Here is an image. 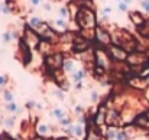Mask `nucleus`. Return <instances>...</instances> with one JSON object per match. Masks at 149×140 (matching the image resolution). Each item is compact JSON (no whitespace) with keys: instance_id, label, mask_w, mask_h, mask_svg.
<instances>
[{"instance_id":"f257e3e1","label":"nucleus","mask_w":149,"mask_h":140,"mask_svg":"<svg viewBox=\"0 0 149 140\" xmlns=\"http://www.w3.org/2000/svg\"><path fill=\"white\" fill-rule=\"evenodd\" d=\"M74 22H75L78 30H81V29H96L97 25H99L96 10L86 9V7H80Z\"/></svg>"},{"instance_id":"f03ea898","label":"nucleus","mask_w":149,"mask_h":140,"mask_svg":"<svg viewBox=\"0 0 149 140\" xmlns=\"http://www.w3.org/2000/svg\"><path fill=\"white\" fill-rule=\"evenodd\" d=\"M65 58H67V53H64L61 51L52 52L49 55L44 56V68H45L47 74L51 75V78H52V74L55 71H61L62 69V65H64Z\"/></svg>"},{"instance_id":"7ed1b4c3","label":"nucleus","mask_w":149,"mask_h":140,"mask_svg":"<svg viewBox=\"0 0 149 140\" xmlns=\"http://www.w3.org/2000/svg\"><path fill=\"white\" fill-rule=\"evenodd\" d=\"M16 58H17V61H19L23 67H29L31 62H32V58H33V55H32V48L23 41L22 36H20V39L17 41Z\"/></svg>"},{"instance_id":"20e7f679","label":"nucleus","mask_w":149,"mask_h":140,"mask_svg":"<svg viewBox=\"0 0 149 140\" xmlns=\"http://www.w3.org/2000/svg\"><path fill=\"white\" fill-rule=\"evenodd\" d=\"M94 56H96V59H94V64L96 65L104 68L106 71H111L114 61L111 59L107 48H101V46L94 48Z\"/></svg>"},{"instance_id":"39448f33","label":"nucleus","mask_w":149,"mask_h":140,"mask_svg":"<svg viewBox=\"0 0 149 140\" xmlns=\"http://www.w3.org/2000/svg\"><path fill=\"white\" fill-rule=\"evenodd\" d=\"M22 38H23V41L32 48V49H38L39 45H41V41H42L41 36H39V33H38L35 29H32L28 23H25V26H23Z\"/></svg>"},{"instance_id":"423d86ee","label":"nucleus","mask_w":149,"mask_h":140,"mask_svg":"<svg viewBox=\"0 0 149 140\" xmlns=\"http://www.w3.org/2000/svg\"><path fill=\"white\" fill-rule=\"evenodd\" d=\"M96 42L101 48H109L113 45V39H111V32L107 26L104 25H97L96 28Z\"/></svg>"},{"instance_id":"0eeeda50","label":"nucleus","mask_w":149,"mask_h":140,"mask_svg":"<svg viewBox=\"0 0 149 140\" xmlns=\"http://www.w3.org/2000/svg\"><path fill=\"white\" fill-rule=\"evenodd\" d=\"M106 126L107 127H122V126H125L122 111L117 110L116 107H109L107 114H106Z\"/></svg>"},{"instance_id":"6e6552de","label":"nucleus","mask_w":149,"mask_h":140,"mask_svg":"<svg viewBox=\"0 0 149 140\" xmlns=\"http://www.w3.org/2000/svg\"><path fill=\"white\" fill-rule=\"evenodd\" d=\"M90 48H91V42L87 41V39H84L83 36H80L78 32H77L75 41H74V44H72V46H71V53L78 56V55L84 53L86 51H88Z\"/></svg>"},{"instance_id":"1a4fd4ad","label":"nucleus","mask_w":149,"mask_h":140,"mask_svg":"<svg viewBox=\"0 0 149 140\" xmlns=\"http://www.w3.org/2000/svg\"><path fill=\"white\" fill-rule=\"evenodd\" d=\"M149 61V55H146L145 52H132L127 56L126 64L130 67H139V65H146Z\"/></svg>"},{"instance_id":"9d476101","label":"nucleus","mask_w":149,"mask_h":140,"mask_svg":"<svg viewBox=\"0 0 149 140\" xmlns=\"http://www.w3.org/2000/svg\"><path fill=\"white\" fill-rule=\"evenodd\" d=\"M107 51H109V53H110L113 61H116V62H126L127 61L129 52L125 51L123 48L117 46V45H110L107 48Z\"/></svg>"},{"instance_id":"9b49d317","label":"nucleus","mask_w":149,"mask_h":140,"mask_svg":"<svg viewBox=\"0 0 149 140\" xmlns=\"http://www.w3.org/2000/svg\"><path fill=\"white\" fill-rule=\"evenodd\" d=\"M51 26L61 35V33H64V32H67V30H70V23H68V20L65 19V17H58V19H55L52 23H51Z\"/></svg>"},{"instance_id":"f8f14e48","label":"nucleus","mask_w":149,"mask_h":140,"mask_svg":"<svg viewBox=\"0 0 149 140\" xmlns=\"http://www.w3.org/2000/svg\"><path fill=\"white\" fill-rule=\"evenodd\" d=\"M129 19L132 20V23L139 29V28H142L145 23H146V19H145V16L142 15V12H139V10H133V12H129Z\"/></svg>"},{"instance_id":"ddd939ff","label":"nucleus","mask_w":149,"mask_h":140,"mask_svg":"<svg viewBox=\"0 0 149 140\" xmlns=\"http://www.w3.org/2000/svg\"><path fill=\"white\" fill-rule=\"evenodd\" d=\"M87 74H88V69H87V68L77 69V71H74V72L70 75V81H71L74 85H75V84H80V82H83V81L86 80Z\"/></svg>"},{"instance_id":"4468645a","label":"nucleus","mask_w":149,"mask_h":140,"mask_svg":"<svg viewBox=\"0 0 149 140\" xmlns=\"http://www.w3.org/2000/svg\"><path fill=\"white\" fill-rule=\"evenodd\" d=\"M133 126H136L138 129H149V116L148 113L139 114L135 117L133 120Z\"/></svg>"},{"instance_id":"2eb2a0df","label":"nucleus","mask_w":149,"mask_h":140,"mask_svg":"<svg viewBox=\"0 0 149 140\" xmlns=\"http://www.w3.org/2000/svg\"><path fill=\"white\" fill-rule=\"evenodd\" d=\"M51 130H52V127H51L49 124H45V123H36V124H35L36 136H39V137H42V139H45V137L49 136Z\"/></svg>"},{"instance_id":"dca6fc26","label":"nucleus","mask_w":149,"mask_h":140,"mask_svg":"<svg viewBox=\"0 0 149 140\" xmlns=\"http://www.w3.org/2000/svg\"><path fill=\"white\" fill-rule=\"evenodd\" d=\"M28 25L32 28V29H35V30H39L44 25H45V20L42 19V17H39V16H31L29 19H28Z\"/></svg>"},{"instance_id":"f3484780","label":"nucleus","mask_w":149,"mask_h":140,"mask_svg":"<svg viewBox=\"0 0 149 140\" xmlns=\"http://www.w3.org/2000/svg\"><path fill=\"white\" fill-rule=\"evenodd\" d=\"M62 71H64L67 75H71L74 71H77V69H75V62H74V59H71L70 56H67L65 61H64V65H62Z\"/></svg>"},{"instance_id":"a211bd4d","label":"nucleus","mask_w":149,"mask_h":140,"mask_svg":"<svg viewBox=\"0 0 149 140\" xmlns=\"http://www.w3.org/2000/svg\"><path fill=\"white\" fill-rule=\"evenodd\" d=\"M80 36H83L84 39L90 41V42H94L96 41V29H81V30H77Z\"/></svg>"},{"instance_id":"6ab92c4d","label":"nucleus","mask_w":149,"mask_h":140,"mask_svg":"<svg viewBox=\"0 0 149 140\" xmlns=\"http://www.w3.org/2000/svg\"><path fill=\"white\" fill-rule=\"evenodd\" d=\"M58 121L61 120V119H64V117H67V114H65V110L64 108H61V107H55L54 110H52V113H51Z\"/></svg>"},{"instance_id":"aec40b11","label":"nucleus","mask_w":149,"mask_h":140,"mask_svg":"<svg viewBox=\"0 0 149 140\" xmlns=\"http://www.w3.org/2000/svg\"><path fill=\"white\" fill-rule=\"evenodd\" d=\"M6 110L9 111V113H12V114H17V113H20V108H19V105L13 101V103H7L6 104Z\"/></svg>"},{"instance_id":"412c9836","label":"nucleus","mask_w":149,"mask_h":140,"mask_svg":"<svg viewBox=\"0 0 149 140\" xmlns=\"http://www.w3.org/2000/svg\"><path fill=\"white\" fill-rule=\"evenodd\" d=\"M3 101L7 104V103H13L15 101V97H13V94L10 90H7V88H4L3 90Z\"/></svg>"},{"instance_id":"4be33fe9","label":"nucleus","mask_w":149,"mask_h":140,"mask_svg":"<svg viewBox=\"0 0 149 140\" xmlns=\"http://www.w3.org/2000/svg\"><path fill=\"white\" fill-rule=\"evenodd\" d=\"M58 15H59V17H65V19L71 17V16H70V9H68V6H59Z\"/></svg>"},{"instance_id":"5701e85b","label":"nucleus","mask_w":149,"mask_h":140,"mask_svg":"<svg viewBox=\"0 0 149 140\" xmlns=\"http://www.w3.org/2000/svg\"><path fill=\"white\" fill-rule=\"evenodd\" d=\"M1 39H3L4 44H10V42H13L15 39H13V33H12V30H6V32H3Z\"/></svg>"},{"instance_id":"b1692460","label":"nucleus","mask_w":149,"mask_h":140,"mask_svg":"<svg viewBox=\"0 0 149 140\" xmlns=\"http://www.w3.org/2000/svg\"><path fill=\"white\" fill-rule=\"evenodd\" d=\"M117 10L120 13H127L129 12V4L126 1H120V3H117Z\"/></svg>"},{"instance_id":"393cba45","label":"nucleus","mask_w":149,"mask_h":140,"mask_svg":"<svg viewBox=\"0 0 149 140\" xmlns=\"http://www.w3.org/2000/svg\"><path fill=\"white\" fill-rule=\"evenodd\" d=\"M4 126L7 127V129H12V127H15V116H12V117H7V119H4Z\"/></svg>"},{"instance_id":"a878e982","label":"nucleus","mask_w":149,"mask_h":140,"mask_svg":"<svg viewBox=\"0 0 149 140\" xmlns=\"http://www.w3.org/2000/svg\"><path fill=\"white\" fill-rule=\"evenodd\" d=\"M70 124H72V121H71L70 117H64V119L59 120V126H61V127H68Z\"/></svg>"},{"instance_id":"bb28decb","label":"nucleus","mask_w":149,"mask_h":140,"mask_svg":"<svg viewBox=\"0 0 149 140\" xmlns=\"http://www.w3.org/2000/svg\"><path fill=\"white\" fill-rule=\"evenodd\" d=\"M141 9L145 13H149V0H141Z\"/></svg>"},{"instance_id":"cd10ccee","label":"nucleus","mask_w":149,"mask_h":140,"mask_svg":"<svg viewBox=\"0 0 149 140\" xmlns=\"http://www.w3.org/2000/svg\"><path fill=\"white\" fill-rule=\"evenodd\" d=\"M7 82H9V77H7V75H1V74H0V88H4Z\"/></svg>"},{"instance_id":"c85d7f7f","label":"nucleus","mask_w":149,"mask_h":140,"mask_svg":"<svg viewBox=\"0 0 149 140\" xmlns=\"http://www.w3.org/2000/svg\"><path fill=\"white\" fill-rule=\"evenodd\" d=\"M64 93H65V91H62V90H61V88H58V87L54 90V94H55L59 100H64V98H65V94Z\"/></svg>"},{"instance_id":"c756f323","label":"nucleus","mask_w":149,"mask_h":140,"mask_svg":"<svg viewBox=\"0 0 149 140\" xmlns=\"http://www.w3.org/2000/svg\"><path fill=\"white\" fill-rule=\"evenodd\" d=\"M111 12H113V7H110V6H104V7L101 9V13H103V16H109Z\"/></svg>"},{"instance_id":"7c9ffc66","label":"nucleus","mask_w":149,"mask_h":140,"mask_svg":"<svg viewBox=\"0 0 149 140\" xmlns=\"http://www.w3.org/2000/svg\"><path fill=\"white\" fill-rule=\"evenodd\" d=\"M90 98H91V101H93V103H97V101H99V93H97L96 90H91V93H90Z\"/></svg>"},{"instance_id":"2f4dec72","label":"nucleus","mask_w":149,"mask_h":140,"mask_svg":"<svg viewBox=\"0 0 149 140\" xmlns=\"http://www.w3.org/2000/svg\"><path fill=\"white\" fill-rule=\"evenodd\" d=\"M0 140H16V139L12 137L7 132H3V133H0Z\"/></svg>"},{"instance_id":"473e14b6","label":"nucleus","mask_w":149,"mask_h":140,"mask_svg":"<svg viewBox=\"0 0 149 140\" xmlns=\"http://www.w3.org/2000/svg\"><path fill=\"white\" fill-rule=\"evenodd\" d=\"M31 1V6L32 7H39L42 4V0H29Z\"/></svg>"},{"instance_id":"72a5a7b5","label":"nucleus","mask_w":149,"mask_h":140,"mask_svg":"<svg viewBox=\"0 0 149 140\" xmlns=\"http://www.w3.org/2000/svg\"><path fill=\"white\" fill-rule=\"evenodd\" d=\"M44 10H47V12H51V10H52V4H51L49 1L44 3Z\"/></svg>"},{"instance_id":"f704fd0d","label":"nucleus","mask_w":149,"mask_h":140,"mask_svg":"<svg viewBox=\"0 0 149 140\" xmlns=\"http://www.w3.org/2000/svg\"><path fill=\"white\" fill-rule=\"evenodd\" d=\"M145 81H146V84H148V87H149V75L148 77H145Z\"/></svg>"},{"instance_id":"c9c22d12","label":"nucleus","mask_w":149,"mask_h":140,"mask_svg":"<svg viewBox=\"0 0 149 140\" xmlns=\"http://www.w3.org/2000/svg\"><path fill=\"white\" fill-rule=\"evenodd\" d=\"M3 121H4V120H3V117H1V116H0V126H1V124H3Z\"/></svg>"},{"instance_id":"e433bc0d","label":"nucleus","mask_w":149,"mask_h":140,"mask_svg":"<svg viewBox=\"0 0 149 140\" xmlns=\"http://www.w3.org/2000/svg\"><path fill=\"white\" fill-rule=\"evenodd\" d=\"M116 1H117V3H120V1H123V0H116Z\"/></svg>"}]
</instances>
